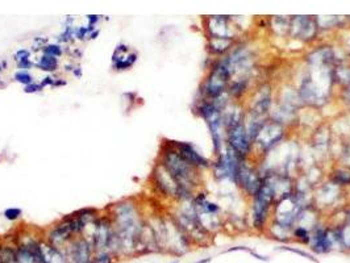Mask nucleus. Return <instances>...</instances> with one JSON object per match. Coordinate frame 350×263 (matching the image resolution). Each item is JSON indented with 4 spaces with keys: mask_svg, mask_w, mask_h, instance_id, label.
Listing matches in <instances>:
<instances>
[{
    "mask_svg": "<svg viewBox=\"0 0 350 263\" xmlns=\"http://www.w3.org/2000/svg\"><path fill=\"white\" fill-rule=\"evenodd\" d=\"M104 211L111 217L113 228L120 237L124 260L137 257L138 237L146 221L138 203L130 198L121 199L109 204Z\"/></svg>",
    "mask_w": 350,
    "mask_h": 263,
    "instance_id": "1",
    "label": "nucleus"
},
{
    "mask_svg": "<svg viewBox=\"0 0 350 263\" xmlns=\"http://www.w3.org/2000/svg\"><path fill=\"white\" fill-rule=\"evenodd\" d=\"M167 142L169 144L166 148L161 150L158 162L169 171L179 187L188 188L192 191V188L195 187L198 182V169L192 166L191 163H188L170 141Z\"/></svg>",
    "mask_w": 350,
    "mask_h": 263,
    "instance_id": "2",
    "label": "nucleus"
},
{
    "mask_svg": "<svg viewBox=\"0 0 350 263\" xmlns=\"http://www.w3.org/2000/svg\"><path fill=\"white\" fill-rule=\"evenodd\" d=\"M113 231H115V228H113L111 217L105 211H103L100 216L87 227L83 236H86L90 240L95 253L103 252L108 248V242L111 240Z\"/></svg>",
    "mask_w": 350,
    "mask_h": 263,
    "instance_id": "3",
    "label": "nucleus"
},
{
    "mask_svg": "<svg viewBox=\"0 0 350 263\" xmlns=\"http://www.w3.org/2000/svg\"><path fill=\"white\" fill-rule=\"evenodd\" d=\"M42 237L43 241L47 242V244H50L55 248H59V249H65L66 246L75 238V236H74L71 228H70L69 221L62 217L43 232Z\"/></svg>",
    "mask_w": 350,
    "mask_h": 263,
    "instance_id": "4",
    "label": "nucleus"
},
{
    "mask_svg": "<svg viewBox=\"0 0 350 263\" xmlns=\"http://www.w3.org/2000/svg\"><path fill=\"white\" fill-rule=\"evenodd\" d=\"M63 250L69 263H91L95 254L92 244L86 236L75 237Z\"/></svg>",
    "mask_w": 350,
    "mask_h": 263,
    "instance_id": "5",
    "label": "nucleus"
},
{
    "mask_svg": "<svg viewBox=\"0 0 350 263\" xmlns=\"http://www.w3.org/2000/svg\"><path fill=\"white\" fill-rule=\"evenodd\" d=\"M152 182L159 194H162L163 196H167V198H175L178 190L177 182L159 162L155 163L154 169L152 171Z\"/></svg>",
    "mask_w": 350,
    "mask_h": 263,
    "instance_id": "6",
    "label": "nucleus"
},
{
    "mask_svg": "<svg viewBox=\"0 0 350 263\" xmlns=\"http://www.w3.org/2000/svg\"><path fill=\"white\" fill-rule=\"evenodd\" d=\"M228 80V69L225 66H216L207 78L204 92L211 99H216L223 92Z\"/></svg>",
    "mask_w": 350,
    "mask_h": 263,
    "instance_id": "7",
    "label": "nucleus"
},
{
    "mask_svg": "<svg viewBox=\"0 0 350 263\" xmlns=\"http://www.w3.org/2000/svg\"><path fill=\"white\" fill-rule=\"evenodd\" d=\"M174 148L177 149L178 153L183 157L188 163H191L192 166L196 167V169H203V167L210 166V162L208 159H206L203 155H200V153H198L194 145H191L190 142H179V141H170Z\"/></svg>",
    "mask_w": 350,
    "mask_h": 263,
    "instance_id": "8",
    "label": "nucleus"
},
{
    "mask_svg": "<svg viewBox=\"0 0 350 263\" xmlns=\"http://www.w3.org/2000/svg\"><path fill=\"white\" fill-rule=\"evenodd\" d=\"M229 145H231L232 150L238 155H245L249 152L250 142L244 125L236 124L232 126L231 132H229Z\"/></svg>",
    "mask_w": 350,
    "mask_h": 263,
    "instance_id": "9",
    "label": "nucleus"
},
{
    "mask_svg": "<svg viewBox=\"0 0 350 263\" xmlns=\"http://www.w3.org/2000/svg\"><path fill=\"white\" fill-rule=\"evenodd\" d=\"M59 66H61L59 58L50 57V55L41 54L36 61V69L46 72V74H50V75L57 74Z\"/></svg>",
    "mask_w": 350,
    "mask_h": 263,
    "instance_id": "10",
    "label": "nucleus"
},
{
    "mask_svg": "<svg viewBox=\"0 0 350 263\" xmlns=\"http://www.w3.org/2000/svg\"><path fill=\"white\" fill-rule=\"evenodd\" d=\"M138 61V51H130L128 55H124V57L115 58V59H111V66L112 69L117 72L128 71L136 65V62Z\"/></svg>",
    "mask_w": 350,
    "mask_h": 263,
    "instance_id": "11",
    "label": "nucleus"
},
{
    "mask_svg": "<svg viewBox=\"0 0 350 263\" xmlns=\"http://www.w3.org/2000/svg\"><path fill=\"white\" fill-rule=\"evenodd\" d=\"M14 250H16V260L17 263H38L37 262L36 256L33 254L28 245H25L24 242H16L13 244Z\"/></svg>",
    "mask_w": 350,
    "mask_h": 263,
    "instance_id": "12",
    "label": "nucleus"
},
{
    "mask_svg": "<svg viewBox=\"0 0 350 263\" xmlns=\"http://www.w3.org/2000/svg\"><path fill=\"white\" fill-rule=\"evenodd\" d=\"M103 211L99 208H95V207H84V208L76 209L74 212H71V215L74 217H78V219H82L86 223L91 224L94 223L99 216H100Z\"/></svg>",
    "mask_w": 350,
    "mask_h": 263,
    "instance_id": "13",
    "label": "nucleus"
},
{
    "mask_svg": "<svg viewBox=\"0 0 350 263\" xmlns=\"http://www.w3.org/2000/svg\"><path fill=\"white\" fill-rule=\"evenodd\" d=\"M75 29L76 26L74 25H65L63 30L57 36V43L66 46V45H71L75 42Z\"/></svg>",
    "mask_w": 350,
    "mask_h": 263,
    "instance_id": "14",
    "label": "nucleus"
},
{
    "mask_svg": "<svg viewBox=\"0 0 350 263\" xmlns=\"http://www.w3.org/2000/svg\"><path fill=\"white\" fill-rule=\"evenodd\" d=\"M0 262L1 263H17L16 260V250H14V245L9 244V242L4 241V246L1 252H0Z\"/></svg>",
    "mask_w": 350,
    "mask_h": 263,
    "instance_id": "15",
    "label": "nucleus"
},
{
    "mask_svg": "<svg viewBox=\"0 0 350 263\" xmlns=\"http://www.w3.org/2000/svg\"><path fill=\"white\" fill-rule=\"evenodd\" d=\"M41 54L50 55V57L61 58L62 55H65V46H62L57 42H49L46 46L42 47L41 50Z\"/></svg>",
    "mask_w": 350,
    "mask_h": 263,
    "instance_id": "16",
    "label": "nucleus"
},
{
    "mask_svg": "<svg viewBox=\"0 0 350 263\" xmlns=\"http://www.w3.org/2000/svg\"><path fill=\"white\" fill-rule=\"evenodd\" d=\"M12 79H13V82H16V83L21 84L22 87H25L34 82V76H33L32 72L18 71V70H16V71L13 72V75H12Z\"/></svg>",
    "mask_w": 350,
    "mask_h": 263,
    "instance_id": "17",
    "label": "nucleus"
},
{
    "mask_svg": "<svg viewBox=\"0 0 350 263\" xmlns=\"http://www.w3.org/2000/svg\"><path fill=\"white\" fill-rule=\"evenodd\" d=\"M91 263H119V261L116 260V257L111 254L108 250H103V252L95 253Z\"/></svg>",
    "mask_w": 350,
    "mask_h": 263,
    "instance_id": "18",
    "label": "nucleus"
},
{
    "mask_svg": "<svg viewBox=\"0 0 350 263\" xmlns=\"http://www.w3.org/2000/svg\"><path fill=\"white\" fill-rule=\"evenodd\" d=\"M3 217L7 221L14 223V221L20 220L22 217V209L18 208V207H9V208H5L3 212Z\"/></svg>",
    "mask_w": 350,
    "mask_h": 263,
    "instance_id": "19",
    "label": "nucleus"
},
{
    "mask_svg": "<svg viewBox=\"0 0 350 263\" xmlns=\"http://www.w3.org/2000/svg\"><path fill=\"white\" fill-rule=\"evenodd\" d=\"M12 59L14 61V63L32 59V51H30V49H26V47H20V49H17V50L13 53Z\"/></svg>",
    "mask_w": 350,
    "mask_h": 263,
    "instance_id": "20",
    "label": "nucleus"
},
{
    "mask_svg": "<svg viewBox=\"0 0 350 263\" xmlns=\"http://www.w3.org/2000/svg\"><path fill=\"white\" fill-rule=\"evenodd\" d=\"M130 46L128 43L125 42H119L115 46V50L112 53V58H117V57H124V55H128L130 53Z\"/></svg>",
    "mask_w": 350,
    "mask_h": 263,
    "instance_id": "21",
    "label": "nucleus"
},
{
    "mask_svg": "<svg viewBox=\"0 0 350 263\" xmlns=\"http://www.w3.org/2000/svg\"><path fill=\"white\" fill-rule=\"evenodd\" d=\"M90 30H88V26L87 25H82V26H76L75 29V40L76 41H87L88 36H90Z\"/></svg>",
    "mask_w": 350,
    "mask_h": 263,
    "instance_id": "22",
    "label": "nucleus"
},
{
    "mask_svg": "<svg viewBox=\"0 0 350 263\" xmlns=\"http://www.w3.org/2000/svg\"><path fill=\"white\" fill-rule=\"evenodd\" d=\"M42 90H43V87L41 86L40 82H33V83L28 84V86L22 87L24 94H28V95L40 94V92H42Z\"/></svg>",
    "mask_w": 350,
    "mask_h": 263,
    "instance_id": "23",
    "label": "nucleus"
},
{
    "mask_svg": "<svg viewBox=\"0 0 350 263\" xmlns=\"http://www.w3.org/2000/svg\"><path fill=\"white\" fill-rule=\"evenodd\" d=\"M16 69H17L18 71H29L30 72V70L36 69V62L32 61V59L17 62V63H16Z\"/></svg>",
    "mask_w": 350,
    "mask_h": 263,
    "instance_id": "24",
    "label": "nucleus"
},
{
    "mask_svg": "<svg viewBox=\"0 0 350 263\" xmlns=\"http://www.w3.org/2000/svg\"><path fill=\"white\" fill-rule=\"evenodd\" d=\"M55 74H53V75H50V74H47L46 76H43L42 79H41L40 84L43 87V88H47V87H51V88H54V83H55Z\"/></svg>",
    "mask_w": 350,
    "mask_h": 263,
    "instance_id": "25",
    "label": "nucleus"
},
{
    "mask_svg": "<svg viewBox=\"0 0 350 263\" xmlns=\"http://www.w3.org/2000/svg\"><path fill=\"white\" fill-rule=\"evenodd\" d=\"M86 20H87V25L96 26L99 24V21L101 20V16L100 14H87Z\"/></svg>",
    "mask_w": 350,
    "mask_h": 263,
    "instance_id": "26",
    "label": "nucleus"
},
{
    "mask_svg": "<svg viewBox=\"0 0 350 263\" xmlns=\"http://www.w3.org/2000/svg\"><path fill=\"white\" fill-rule=\"evenodd\" d=\"M69 55L74 58V59H82L84 55V51L80 47H71V51H70Z\"/></svg>",
    "mask_w": 350,
    "mask_h": 263,
    "instance_id": "27",
    "label": "nucleus"
},
{
    "mask_svg": "<svg viewBox=\"0 0 350 263\" xmlns=\"http://www.w3.org/2000/svg\"><path fill=\"white\" fill-rule=\"evenodd\" d=\"M71 74L74 78H76V79H80V78L83 76V67H82V65H80V63H75V67H74V70H72Z\"/></svg>",
    "mask_w": 350,
    "mask_h": 263,
    "instance_id": "28",
    "label": "nucleus"
},
{
    "mask_svg": "<svg viewBox=\"0 0 350 263\" xmlns=\"http://www.w3.org/2000/svg\"><path fill=\"white\" fill-rule=\"evenodd\" d=\"M283 250H289V252H293V253H295V254H299V256H302V257H304V258H308V260H311V261H314V262H316V260H315L314 257L312 256H310L308 253H304V252H302V250H296V249H291V248H282Z\"/></svg>",
    "mask_w": 350,
    "mask_h": 263,
    "instance_id": "29",
    "label": "nucleus"
},
{
    "mask_svg": "<svg viewBox=\"0 0 350 263\" xmlns=\"http://www.w3.org/2000/svg\"><path fill=\"white\" fill-rule=\"evenodd\" d=\"M67 86V79L65 78H55V83H54V88H59V87H65Z\"/></svg>",
    "mask_w": 350,
    "mask_h": 263,
    "instance_id": "30",
    "label": "nucleus"
},
{
    "mask_svg": "<svg viewBox=\"0 0 350 263\" xmlns=\"http://www.w3.org/2000/svg\"><path fill=\"white\" fill-rule=\"evenodd\" d=\"M74 67H75V63H74V62H67V63L63 65V72H70V74H71Z\"/></svg>",
    "mask_w": 350,
    "mask_h": 263,
    "instance_id": "31",
    "label": "nucleus"
},
{
    "mask_svg": "<svg viewBox=\"0 0 350 263\" xmlns=\"http://www.w3.org/2000/svg\"><path fill=\"white\" fill-rule=\"evenodd\" d=\"M100 36V29H95L94 32H91L90 33V36H88V38H87V41H94V40H96L98 37Z\"/></svg>",
    "mask_w": 350,
    "mask_h": 263,
    "instance_id": "32",
    "label": "nucleus"
},
{
    "mask_svg": "<svg viewBox=\"0 0 350 263\" xmlns=\"http://www.w3.org/2000/svg\"><path fill=\"white\" fill-rule=\"evenodd\" d=\"M74 21H75V18L72 17V16H66L65 18V25H74Z\"/></svg>",
    "mask_w": 350,
    "mask_h": 263,
    "instance_id": "33",
    "label": "nucleus"
},
{
    "mask_svg": "<svg viewBox=\"0 0 350 263\" xmlns=\"http://www.w3.org/2000/svg\"><path fill=\"white\" fill-rule=\"evenodd\" d=\"M7 61H5V59H1V61H0V75H1V72H3V71H5V70H7Z\"/></svg>",
    "mask_w": 350,
    "mask_h": 263,
    "instance_id": "34",
    "label": "nucleus"
},
{
    "mask_svg": "<svg viewBox=\"0 0 350 263\" xmlns=\"http://www.w3.org/2000/svg\"><path fill=\"white\" fill-rule=\"evenodd\" d=\"M5 87H7V82H4L1 75H0V90H3V88H5Z\"/></svg>",
    "mask_w": 350,
    "mask_h": 263,
    "instance_id": "35",
    "label": "nucleus"
},
{
    "mask_svg": "<svg viewBox=\"0 0 350 263\" xmlns=\"http://www.w3.org/2000/svg\"><path fill=\"white\" fill-rule=\"evenodd\" d=\"M208 262H211V258H204V260H199V261H196L195 263H208Z\"/></svg>",
    "mask_w": 350,
    "mask_h": 263,
    "instance_id": "36",
    "label": "nucleus"
},
{
    "mask_svg": "<svg viewBox=\"0 0 350 263\" xmlns=\"http://www.w3.org/2000/svg\"><path fill=\"white\" fill-rule=\"evenodd\" d=\"M3 246H4V240L0 237V252H1V249H3Z\"/></svg>",
    "mask_w": 350,
    "mask_h": 263,
    "instance_id": "37",
    "label": "nucleus"
},
{
    "mask_svg": "<svg viewBox=\"0 0 350 263\" xmlns=\"http://www.w3.org/2000/svg\"><path fill=\"white\" fill-rule=\"evenodd\" d=\"M1 161H3V155L0 154V162H1Z\"/></svg>",
    "mask_w": 350,
    "mask_h": 263,
    "instance_id": "38",
    "label": "nucleus"
},
{
    "mask_svg": "<svg viewBox=\"0 0 350 263\" xmlns=\"http://www.w3.org/2000/svg\"><path fill=\"white\" fill-rule=\"evenodd\" d=\"M171 263H179V262H171Z\"/></svg>",
    "mask_w": 350,
    "mask_h": 263,
    "instance_id": "39",
    "label": "nucleus"
},
{
    "mask_svg": "<svg viewBox=\"0 0 350 263\" xmlns=\"http://www.w3.org/2000/svg\"><path fill=\"white\" fill-rule=\"evenodd\" d=\"M0 263H1V262H0Z\"/></svg>",
    "mask_w": 350,
    "mask_h": 263,
    "instance_id": "40",
    "label": "nucleus"
}]
</instances>
